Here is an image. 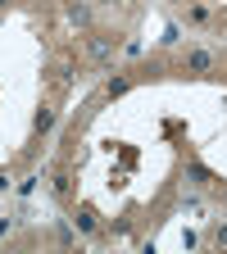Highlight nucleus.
Segmentation results:
<instances>
[{"mask_svg":"<svg viewBox=\"0 0 227 254\" xmlns=\"http://www.w3.org/2000/svg\"><path fill=\"white\" fill-rule=\"evenodd\" d=\"M209 64H214V59H209V50H196V55H191V68H196V73H205Z\"/></svg>","mask_w":227,"mask_h":254,"instance_id":"obj_1","label":"nucleus"}]
</instances>
